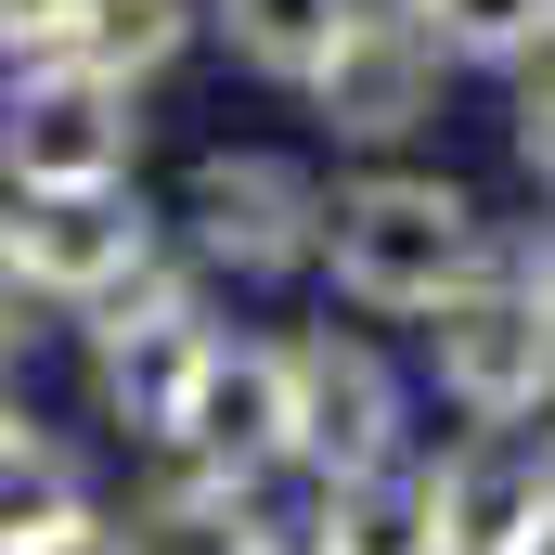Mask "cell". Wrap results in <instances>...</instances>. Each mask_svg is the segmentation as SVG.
I'll return each instance as SVG.
<instances>
[{"label":"cell","instance_id":"6da1fadb","mask_svg":"<svg viewBox=\"0 0 555 555\" xmlns=\"http://www.w3.org/2000/svg\"><path fill=\"white\" fill-rule=\"evenodd\" d=\"M349 310H439V297H465L478 284V207L452 194V181H414V168H388V181H349L336 207H323V246H310Z\"/></svg>","mask_w":555,"mask_h":555},{"label":"cell","instance_id":"7a4b0ae2","mask_svg":"<svg viewBox=\"0 0 555 555\" xmlns=\"http://www.w3.org/2000/svg\"><path fill=\"white\" fill-rule=\"evenodd\" d=\"M142 168V91L91 78V65H13L0 78V194L39 207V194H117Z\"/></svg>","mask_w":555,"mask_h":555},{"label":"cell","instance_id":"3957f363","mask_svg":"<svg viewBox=\"0 0 555 555\" xmlns=\"http://www.w3.org/2000/svg\"><path fill=\"white\" fill-rule=\"evenodd\" d=\"M207 349H220V323H207V297L168 272V259H155L130 297L91 310V388H104V414L130 426V439H168V426H181Z\"/></svg>","mask_w":555,"mask_h":555},{"label":"cell","instance_id":"277c9868","mask_svg":"<svg viewBox=\"0 0 555 555\" xmlns=\"http://www.w3.org/2000/svg\"><path fill=\"white\" fill-rule=\"evenodd\" d=\"M13 220V272H26V310H104V297H130L155 272V207H142L130 181L117 194H39V207H0Z\"/></svg>","mask_w":555,"mask_h":555},{"label":"cell","instance_id":"5b68a950","mask_svg":"<svg viewBox=\"0 0 555 555\" xmlns=\"http://www.w3.org/2000/svg\"><path fill=\"white\" fill-rule=\"evenodd\" d=\"M181 220H194V259L233 272V284H272V272H297V259L323 246V194H310V168H297V155H259V142H220V155L194 168Z\"/></svg>","mask_w":555,"mask_h":555},{"label":"cell","instance_id":"8992f818","mask_svg":"<svg viewBox=\"0 0 555 555\" xmlns=\"http://www.w3.org/2000/svg\"><path fill=\"white\" fill-rule=\"evenodd\" d=\"M168 452L207 465V478H233V491H259L272 465H297V401H284V349L272 336H220L207 349V375H194L181 426H168Z\"/></svg>","mask_w":555,"mask_h":555},{"label":"cell","instance_id":"52a82bcc","mask_svg":"<svg viewBox=\"0 0 555 555\" xmlns=\"http://www.w3.org/2000/svg\"><path fill=\"white\" fill-rule=\"evenodd\" d=\"M439 388L465 414H543L555 401V323H543V297H530V272L439 297Z\"/></svg>","mask_w":555,"mask_h":555},{"label":"cell","instance_id":"ba28073f","mask_svg":"<svg viewBox=\"0 0 555 555\" xmlns=\"http://www.w3.org/2000/svg\"><path fill=\"white\" fill-rule=\"evenodd\" d=\"M284 401H297V465L323 478H362V465H401V388L362 336H297L284 349Z\"/></svg>","mask_w":555,"mask_h":555},{"label":"cell","instance_id":"9c48e42d","mask_svg":"<svg viewBox=\"0 0 555 555\" xmlns=\"http://www.w3.org/2000/svg\"><path fill=\"white\" fill-rule=\"evenodd\" d=\"M323 117H336V142H401L426 117V91H439V39H426L414 13H362L336 52H323Z\"/></svg>","mask_w":555,"mask_h":555},{"label":"cell","instance_id":"30bf717a","mask_svg":"<svg viewBox=\"0 0 555 555\" xmlns=\"http://www.w3.org/2000/svg\"><path fill=\"white\" fill-rule=\"evenodd\" d=\"M78 543H104V491H91L78 439L26 414L0 439V555H78Z\"/></svg>","mask_w":555,"mask_h":555},{"label":"cell","instance_id":"8fae6325","mask_svg":"<svg viewBox=\"0 0 555 555\" xmlns=\"http://www.w3.org/2000/svg\"><path fill=\"white\" fill-rule=\"evenodd\" d=\"M555 530V465L543 452H452L439 465V555H530Z\"/></svg>","mask_w":555,"mask_h":555},{"label":"cell","instance_id":"7c38bea8","mask_svg":"<svg viewBox=\"0 0 555 555\" xmlns=\"http://www.w3.org/2000/svg\"><path fill=\"white\" fill-rule=\"evenodd\" d=\"M104 543L117 555H259L272 517H259V491H233V478H207V465H168L130 517H104Z\"/></svg>","mask_w":555,"mask_h":555},{"label":"cell","instance_id":"4fadbf2b","mask_svg":"<svg viewBox=\"0 0 555 555\" xmlns=\"http://www.w3.org/2000/svg\"><path fill=\"white\" fill-rule=\"evenodd\" d=\"M323 555H439V478L426 465H362V478H323Z\"/></svg>","mask_w":555,"mask_h":555},{"label":"cell","instance_id":"5bb4252c","mask_svg":"<svg viewBox=\"0 0 555 555\" xmlns=\"http://www.w3.org/2000/svg\"><path fill=\"white\" fill-rule=\"evenodd\" d=\"M194 0H78V26H65V65H91V78H117V91H142V78H168L181 52H194Z\"/></svg>","mask_w":555,"mask_h":555},{"label":"cell","instance_id":"9a60e30c","mask_svg":"<svg viewBox=\"0 0 555 555\" xmlns=\"http://www.w3.org/2000/svg\"><path fill=\"white\" fill-rule=\"evenodd\" d=\"M362 26V0H220V39L259 78H323V52Z\"/></svg>","mask_w":555,"mask_h":555},{"label":"cell","instance_id":"2e32d148","mask_svg":"<svg viewBox=\"0 0 555 555\" xmlns=\"http://www.w3.org/2000/svg\"><path fill=\"white\" fill-rule=\"evenodd\" d=\"M414 26L439 39V52H530V39L555 26V0H426Z\"/></svg>","mask_w":555,"mask_h":555},{"label":"cell","instance_id":"e0dca14e","mask_svg":"<svg viewBox=\"0 0 555 555\" xmlns=\"http://www.w3.org/2000/svg\"><path fill=\"white\" fill-rule=\"evenodd\" d=\"M65 26H78V0H0V78H13V65H52Z\"/></svg>","mask_w":555,"mask_h":555},{"label":"cell","instance_id":"ac0fdd59","mask_svg":"<svg viewBox=\"0 0 555 555\" xmlns=\"http://www.w3.org/2000/svg\"><path fill=\"white\" fill-rule=\"evenodd\" d=\"M26 336V272H13V220H0V349Z\"/></svg>","mask_w":555,"mask_h":555},{"label":"cell","instance_id":"d6986e66","mask_svg":"<svg viewBox=\"0 0 555 555\" xmlns=\"http://www.w3.org/2000/svg\"><path fill=\"white\" fill-rule=\"evenodd\" d=\"M517 142H530V168H543V181H555V91H543V104H530V117H517Z\"/></svg>","mask_w":555,"mask_h":555},{"label":"cell","instance_id":"ffe728a7","mask_svg":"<svg viewBox=\"0 0 555 555\" xmlns=\"http://www.w3.org/2000/svg\"><path fill=\"white\" fill-rule=\"evenodd\" d=\"M530 297H543V323H555V246H543V259H530Z\"/></svg>","mask_w":555,"mask_h":555},{"label":"cell","instance_id":"44dd1931","mask_svg":"<svg viewBox=\"0 0 555 555\" xmlns=\"http://www.w3.org/2000/svg\"><path fill=\"white\" fill-rule=\"evenodd\" d=\"M259 555H323V543H310V530H272V543H259Z\"/></svg>","mask_w":555,"mask_h":555},{"label":"cell","instance_id":"7402d4cb","mask_svg":"<svg viewBox=\"0 0 555 555\" xmlns=\"http://www.w3.org/2000/svg\"><path fill=\"white\" fill-rule=\"evenodd\" d=\"M13 426H26V401H13V388H0V439H13Z\"/></svg>","mask_w":555,"mask_h":555},{"label":"cell","instance_id":"603a6c76","mask_svg":"<svg viewBox=\"0 0 555 555\" xmlns=\"http://www.w3.org/2000/svg\"><path fill=\"white\" fill-rule=\"evenodd\" d=\"M78 555H117V543H78Z\"/></svg>","mask_w":555,"mask_h":555},{"label":"cell","instance_id":"cb8c5ba5","mask_svg":"<svg viewBox=\"0 0 555 555\" xmlns=\"http://www.w3.org/2000/svg\"><path fill=\"white\" fill-rule=\"evenodd\" d=\"M530 555H555V530H543V543H530Z\"/></svg>","mask_w":555,"mask_h":555},{"label":"cell","instance_id":"d4e9b609","mask_svg":"<svg viewBox=\"0 0 555 555\" xmlns=\"http://www.w3.org/2000/svg\"><path fill=\"white\" fill-rule=\"evenodd\" d=\"M543 465H555V452H543Z\"/></svg>","mask_w":555,"mask_h":555}]
</instances>
